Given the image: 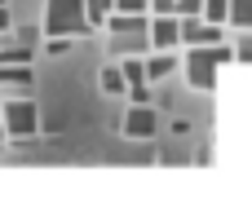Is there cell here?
Returning a JSON list of instances; mask_svg holds the SVG:
<instances>
[{
    "label": "cell",
    "mask_w": 252,
    "mask_h": 212,
    "mask_svg": "<svg viewBox=\"0 0 252 212\" xmlns=\"http://www.w3.org/2000/svg\"><path fill=\"white\" fill-rule=\"evenodd\" d=\"M235 62L230 44H199V49H186V84L199 89V93H213L217 89V71Z\"/></svg>",
    "instance_id": "cell-1"
},
{
    "label": "cell",
    "mask_w": 252,
    "mask_h": 212,
    "mask_svg": "<svg viewBox=\"0 0 252 212\" xmlns=\"http://www.w3.org/2000/svg\"><path fill=\"white\" fill-rule=\"evenodd\" d=\"M106 35H111V53L128 58V53H146V13H106Z\"/></svg>",
    "instance_id": "cell-2"
},
{
    "label": "cell",
    "mask_w": 252,
    "mask_h": 212,
    "mask_svg": "<svg viewBox=\"0 0 252 212\" xmlns=\"http://www.w3.org/2000/svg\"><path fill=\"white\" fill-rule=\"evenodd\" d=\"M89 18H84V0H49L44 4V35H89Z\"/></svg>",
    "instance_id": "cell-3"
},
{
    "label": "cell",
    "mask_w": 252,
    "mask_h": 212,
    "mask_svg": "<svg viewBox=\"0 0 252 212\" xmlns=\"http://www.w3.org/2000/svg\"><path fill=\"white\" fill-rule=\"evenodd\" d=\"M0 128H4V137H18V142L35 137V128H40V111H35V102H27V97H18V102H0Z\"/></svg>",
    "instance_id": "cell-4"
},
{
    "label": "cell",
    "mask_w": 252,
    "mask_h": 212,
    "mask_svg": "<svg viewBox=\"0 0 252 212\" xmlns=\"http://www.w3.org/2000/svg\"><path fill=\"white\" fill-rule=\"evenodd\" d=\"M177 44L199 49V44H221V27L204 22V18H177Z\"/></svg>",
    "instance_id": "cell-5"
},
{
    "label": "cell",
    "mask_w": 252,
    "mask_h": 212,
    "mask_svg": "<svg viewBox=\"0 0 252 212\" xmlns=\"http://www.w3.org/2000/svg\"><path fill=\"white\" fill-rule=\"evenodd\" d=\"M155 128H159V120H155V111L151 106H128V115H124V137H155Z\"/></svg>",
    "instance_id": "cell-6"
},
{
    "label": "cell",
    "mask_w": 252,
    "mask_h": 212,
    "mask_svg": "<svg viewBox=\"0 0 252 212\" xmlns=\"http://www.w3.org/2000/svg\"><path fill=\"white\" fill-rule=\"evenodd\" d=\"M31 62H0V84H31Z\"/></svg>",
    "instance_id": "cell-7"
},
{
    "label": "cell",
    "mask_w": 252,
    "mask_h": 212,
    "mask_svg": "<svg viewBox=\"0 0 252 212\" xmlns=\"http://www.w3.org/2000/svg\"><path fill=\"white\" fill-rule=\"evenodd\" d=\"M226 22H230V27H239V31H252V0H230Z\"/></svg>",
    "instance_id": "cell-8"
},
{
    "label": "cell",
    "mask_w": 252,
    "mask_h": 212,
    "mask_svg": "<svg viewBox=\"0 0 252 212\" xmlns=\"http://www.w3.org/2000/svg\"><path fill=\"white\" fill-rule=\"evenodd\" d=\"M0 62H31V44H22V40H0Z\"/></svg>",
    "instance_id": "cell-9"
},
{
    "label": "cell",
    "mask_w": 252,
    "mask_h": 212,
    "mask_svg": "<svg viewBox=\"0 0 252 212\" xmlns=\"http://www.w3.org/2000/svg\"><path fill=\"white\" fill-rule=\"evenodd\" d=\"M226 9H230V0H204L199 18H204V22H213V27H226Z\"/></svg>",
    "instance_id": "cell-10"
},
{
    "label": "cell",
    "mask_w": 252,
    "mask_h": 212,
    "mask_svg": "<svg viewBox=\"0 0 252 212\" xmlns=\"http://www.w3.org/2000/svg\"><path fill=\"white\" fill-rule=\"evenodd\" d=\"M128 84H124V75H120V66H102V93H111V97H120Z\"/></svg>",
    "instance_id": "cell-11"
},
{
    "label": "cell",
    "mask_w": 252,
    "mask_h": 212,
    "mask_svg": "<svg viewBox=\"0 0 252 212\" xmlns=\"http://www.w3.org/2000/svg\"><path fill=\"white\" fill-rule=\"evenodd\" d=\"M106 13H111V0H84V18H89V27H102Z\"/></svg>",
    "instance_id": "cell-12"
},
{
    "label": "cell",
    "mask_w": 252,
    "mask_h": 212,
    "mask_svg": "<svg viewBox=\"0 0 252 212\" xmlns=\"http://www.w3.org/2000/svg\"><path fill=\"white\" fill-rule=\"evenodd\" d=\"M124 93H128V102H133V106H151V84H146V80H137V84H128Z\"/></svg>",
    "instance_id": "cell-13"
},
{
    "label": "cell",
    "mask_w": 252,
    "mask_h": 212,
    "mask_svg": "<svg viewBox=\"0 0 252 212\" xmlns=\"http://www.w3.org/2000/svg\"><path fill=\"white\" fill-rule=\"evenodd\" d=\"M230 53H235V62H248V66H252V31H244V35L235 40Z\"/></svg>",
    "instance_id": "cell-14"
},
{
    "label": "cell",
    "mask_w": 252,
    "mask_h": 212,
    "mask_svg": "<svg viewBox=\"0 0 252 212\" xmlns=\"http://www.w3.org/2000/svg\"><path fill=\"white\" fill-rule=\"evenodd\" d=\"M199 9H204V0H177V4H173L177 18H199Z\"/></svg>",
    "instance_id": "cell-15"
},
{
    "label": "cell",
    "mask_w": 252,
    "mask_h": 212,
    "mask_svg": "<svg viewBox=\"0 0 252 212\" xmlns=\"http://www.w3.org/2000/svg\"><path fill=\"white\" fill-rule=\"evenodd\" d=\"M115 13H146V0H111Z\"/></svg>",
    "instance_id": "cell-16"
},
{
    "label": "cell",
    "mask_w": 252,
    "mask_h": 212,
    "mask_svg": "<svg viewBox=\"0 0 252 212\" xmlns=\"http://www.w3.org/2000/svg\"><path fill=\"white\" fill-rule=\"evenodd\" d=\"M13 40H22V44H31V49H35V40H40V27H18V31H13Z\"/></svg>",
    "instance_id": "cell-17"
},
{
    "label": "cell",
    "mask_w": 252,
    "mask_h": 212,
    "mask_svg": "<svg viewBox=\"0 0 252 212\" xmlns=\"http://www.w3.org/2000/svg\"><path fill=\"white\" fill-rule=\"evenodd\" d=\"M177 0H146V13H173Z\"/></svg>",
    "instance_id": "cell-18"
},
{
    "label": "cell",
    "mask_w": 252,
    "mask_h": 212,
    "mask_svg": "<svg viewBox=\"0 0 252 212\" xmlns=\"http://www.w3.org/2000/svg\"><path fill=\"white\" fill-rule=\"evenodd\" d=\"M0 35H9V4H0Z\"/></svg>",
    "instance_id": "cell-19"
},
{
    "label": "cell",
    "mask_w": 252,
    "mask_h": 212,
    "mask_svg": "<svg viewBox=\"0 0 252 212\" xmlns=\"http://www.w3.org/2000/svg\"><path fill=\"white\" fill-rule=\"evenodd\" d=\"M0 4H9V0H0Z\"/></svg>",
    "instance_id": "cell-20"
}]
</instances>
